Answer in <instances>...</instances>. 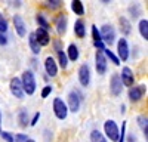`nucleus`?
Listing matches in <instances>:
<instances>
[{
  "mask_svg": "<svg viewBox=\"0 0 148 142\" xmlns=\"http://www.w3.org/2000/svg\"><path fill=\"white\" fill-rule=\"evenodd\" d=\"M21 86H22V90H24V95H33L36 92V87H37V83H36V76L31 70H25L21 76Z\"/></svg>",
  "mask_w": 148,
  "mask_h": 142,
  "instance_id": "f257e3e1",
  "label": "nucleus"
},
{
  "mask_svg": "<svg viewBox=\"0 0 148 142\" xmlns=\"http://www.w3.org/2000/svg\"><path fill=\"white\" fill-rule=\"evenodd\" d=\"M82 101H83V96L77 92V90H71L67 96V108L68 111L71 113H79L80 110V105H82Z\"/></svg>",
  "mask_w": 148,
  "mask_h": 142,
  "instance_id": "f03ea898",
  "label": "nucleus"
},
{
  "mask_svg": "<svg viewBox=\"0 0 148 142\" xmlns=\"http://www.w3.org/2000/svg\"><path fill=\"white\" fill-rule=\"evenodd\" d=\"M119 132H120V129L117 126V123L114 120H107L104 123V136L107 138V141H113V142H117L119 139Z\"/></svg>",
  "mask_w": 148,
  "mask_h": 142,
  "instance_id": "7ed1b4c3",
  "label": "nucleus"
},
{
  "mask_svg": "<svg viewBox=\"0 0 148 142\" xmlns=\"http://www.w3.org/2000/svg\"><path fill=\"white\" fill-rule=\"evenodd\" d=\"M99 34H101V40L104 42V44H113L116 42V30L113 25L110 24H104L99 30Z\"/></svg>",
  "mask_w": 148,
  "mask_h": 142,
  "instance_id": "20e7f679",
  "label": "nucleus"
},
{
  "mask_svg": "<svg viewBox=\"0 0 148 142\" xmlns=\"http://www.w3.org/2000/svg\"><path fill=\"white\" fill-rule=\"evenodd\" d=\"M52 108H53V114L58 120H65L67 115H68V108L65 102L61 99V98H55L53 104H52Z\"/></svg>",
  "mask_w": 148,
  "mask_h": 142,
  "instance_id": "39448f33",
  "label": "nucleus"
},
{
  "mask_svg": "<svg viewBox=\"0 0 148 142\" xmlns=\"http://www.w3.org/2000/svg\"><path fill=\"white\" fill-rule=\"evenodd\" d=\"M145 93H147V86L145 85H138V86L129 87L127 96H129V101L130 102H139L144 98Z\"/></svg>",
  "mask_w": 148,
  "mask_h": 142,
  "instance_id": "423d86ee",
  "label": "nucleus"
},
{
  "mask_svg": "<svg viewBox=\"0 0 148 142\" xmlns=\"http://www.w3.org/2000/svg\"><path fill=\"white\" fill-rule=\"evenodd\" d=\"M129 55H130V49H129L127 40L125 37L119 39V42H117V58L120 59V61L126 62L129 59Z\"/></svg>",
  "mask_w": 148,
  "mask_h": 142,
  "instance_id": "0eeeda50",
  "label": "nucleus"
},
{
  "mask_svg": "<svg viewBox=\"0 0 148 142\" xmlns=\"http://www.w3.org/2000/svg\"><path fill=\"white\" fill-rule=\"evenodd\" d=\"M107 59L104 56L102 51H96L95 53V68H96V73L99 76H104L107 73Z\"/></svg>",
  "mask_w": 148,
  "mask_h": 142,
  "instance_id": "6e6552de",
  "label": "nucleus"
},
{
  "mask_svg": "<svg viewBox=\"0 0 148 142\" xmlns=\"http://www.w3.org/2000/svg\"><path fill=\"white\" fill-rule=\"evenodd\" d=\"M110 92L113 96H120L121 92H123V85H121L119 73H114L110 79Z\"/></svg>",
  "mask_w": 148,
  "mask_h": 142,
  "instance_id": "1a4fd4ad",
  "label": "nucleus"
},
{
  "mask_svg": "<svg viewBox=\"0 0 148 142\" xmlns=\"http://www.w3.org/2000/svg\"><path fill=\"white\" fill-rule=\"evenodd\" d=\"M119 76H120V80H121L123 86H127V87L135 86V76H133V71L129 67H123L121 73Z\"/></svg>",
  "mask_w": 148,
  "mask_h": 142,
  "instance_id": "9d476101",
  "label": "nucleus"
},
{
  "mask_svg": "<svg viewBox=\"0 0 148 142\" xmlns=\"http://www.w3.org/2000/svg\"><path fill=\"white\" fill-rule=\"evenodd\" d=\"M79 81L83 87H88L90 85V68L88 64H82L79 68Z\"/></svg>",
  "mask_w": 148,
  "mask_h": 142,
  "instance_id": "9b49d317",
  "label": "nucleus"
},
{
  "mask_svg": "<svg viewBox=\"0 0 148 142\" xmlns=\"http://www.w3.org/2000/svg\"><path fill=\"white\" fill-rule=\"evenodd\" d=\"M9 89H10V93L14 95L15 98H18V99H22L24 98V90H22V86H21L19 77H14V79L10 80Z\"/></svg>",
  "mask_w": 148,
  "mask_h": 142,
  "instance_id": "f8f14e48",
  "label": "nucleus"
},
{
  "mask_svg": "<svg viewBox=\"0 0 148 142\" xmlns=\"http://www.w3.org/2000/svg\"><path fill=\"white\" fill-rule=\"evenodd\" d=\"M45 71L47 77H56L58 74V64L52 56H46L45 59Z\"/></svg>",
  "mask_w": 148,
  "mask_h": 142,
  "instance_id": "ddd939ff",
  "label": "nucleus"
},
{
  "mask_svg": "<svg viewBox=\"0 0 148 142\" xmlns=\"http://www.w3.org/2000/svg\"><path fill=\"white\" fill-rule=\"evenodd\" d=\"M14 27L19 37H25L27 36V25L21 15H14Z\"/></svg>",
  "mask_w": 148,
  "mask_h": 142,
  "instance_id": "4468645a",
  "label": "nucleus"
},
{
  "mask_svg": "<svg viewBox=\"0 0 148 142\" xmlns=\"http://www.w3.org/2000/svg\"><path fill=\"white\" fill-rule=\"evenodd\" d=\"M34 37L37 40V43H39V46H47L49 43H51V36H49V31L46 30H42V28H37L34 31Z\"/></svg>",
  "mask_w": 148,
  "mask_h": 142,
  "instance_id": "2eb2a0df",
  "label": "nucleus"
},
{
  "mask_svg": "<svg viewBox=\"0 0 148 142\" xmlns=\"http://www.w3.org/2000/svg\"><path fill=\"white\" fill-rule=\"evenodd\" d=\"M55 27L59 36H64L67 33V16L65 15H59L55 19Z\"/></svg>",
  "mask_w": 148,
  "mask_h": 142,
  "instance_id": "dca6fc26",
  "label": "nucleus"
},
{
  "mask_svg": "<svg viewBox=\"0 0 148 142\" xmlns=\"http://www.w3.org/2000/svg\"><path fill=\"white\" fill-rule=\"evenodd\" d=\"M65 55H67V59L68 61H77L79 59V56H80V52H79V47L74 44V43H71L68 47H67V52H65Z\"/></svg>",
  "mask_w": 148,
  "mask_h": 142,
  "instance_id": "f3484780",
  "label": "nucleus"
},
{
  "mask_svg": "<svg viewBox=\"0 0 148 142\" xmlns=\"http://www.w3.org/2000/svg\"><path fill=\"white\" fill-rule=\"evenodd\" d=\"M74 34H76L79 39H83L86 36V24H84L83 19H77L74 22Z\"/></svg>",
  "mask_w": 148,
  "mask_h": 142,
  "instance_id": "a211bd4d",
  "label": "nucleus"
},
{
  "mask_svg": "<svg viewBox=\"0 0 148 142\" xmlns=\"http://www.w3.org/2000/svg\"><path fill=\"white\" fill-rule=\"evenodd\" d=\"M119 22H120V31H121V34L129 36L130 31H132V24H130V21H129L127 18H125V16H121V18L119 19Z\"/></svg>",
  "mask_w": 148,
  "mask_h": 142,
  "instance_id": "6ab92c4d",
  "label": "nucleus"
},
{
  "mask_svg": "<svg viewBox=\"0 0 148 142\" xmlns=\"http://www.w3.org/2000/svg\"><path fill=\"white\" fill-rule=\"evenodd\" d=\"M136 123L141 127L142 133L145 136V141H147V138H148V118H147V115H138L136 117Z\"/></svg>",
  "mask_w": 148,
  "mask_h": 142,
  "instance_id": "aec40b11",
  "label": "nucleus"
},
{
  "mask_svg": "<svg viewBox=\"0 0 148 142\" xmlns=\"http://www.w3.org/2000/svg\"><path fill=\"white\" fill-rule=\"evenodd\" d=\"M28 46H30L33 55H39V53L42 52L39 43H37V40H36V37H34V33H30V34H28Z\"/></svg>",
  "mask_w": 148,
  "mask_h": 142,
  "instance_id": "412c9836",
  "label": "nucleus"
},
{
  "mask_svg": "<svg viewBox=\"0 0 148 142\" xmlns=\"http://www.w3.org/2000/svg\"><path fill=\"white\" fill-rule=\"evenodd\" d=\"M36 22L39 24V28L46 30V31L51 30V24H49V21L46 19V16H45L43 14H37V15H36Z\"/></svg>",
  "mask_w": 148,
  "mask_h": 142,
  "instance_id": "4be33fe9",
  "label": "nucleus"
},
{
  "mask_svg": "<svg viewBox=\"0 0 148 142\" xmlns=\"http://www.w3.org/2000/svg\"><path fill=\"white\" fill-rule=\"evenodd\" d=\"M138 30H139L141 37H142L144 40H148V19H147V18H144V19L139 21Z\"/></svg>",
  "mask_w": 148,
  "mask_h": 142,
  "instance_id": "5701e85b",
  "label": "nucleus"
},
{
  "mask_svg": "<svg viewBox=\"0 0 148 142\" xmlns=\"http://www.w3.org/2000/svg\"><path fill=\"white\" fill-rule=\"evenodd\" d=\"M71 10H73L76 15H79V16L84 15V6H83V2H80V0H73V2H71Z\"/></svg>",
  "mask_w": 148,
  "mask_h": 142,
  "instance_id": "b1692460",
  "label": "nucleus"
},
{
  "mask_svg": "<svg viewBox=\"0 0 148 142\" xmlns=\"http://www.w3.org/2000/svg\"><path fill=\"white\" fill-rule=\"evenodd\" d=\"M18 122L21 127H27L30 126V117H28V111L27 110H21L18 114Z\"/></svg>",
  "mask_w": 148,
  "mask_h": 142,
  "instance_id": "393cba45",
  "label": "nucleus"
},
{
  "mask_svg": "<svg viewBox=\"0 0 148 142\" xmlns=\"http://www.w3.org/2000/svg\"><path fill=\"white\" fill-rule=\"evenodd\" d=\"M90 142H108L107 138L104 136V133L98 129H93L90 132Z\"/></svg>",
  "mask_w": 148,
  "mask_h": 142,
  "instance_id": "a878e982",
  "label": "nucleus"
},
{
  "mask_svg": "<svg viewBox=\"0 0 148 142\" xmlns=\"http://www.w3.org/2000/svg\"><path fill=\"white\" fill-rule=\"evenodd\" d=\"M102 52H104V56H105V59H110V61L113 62L114 65H120V59L117 58V55H116L113 51H110L108 47H105V49H104Z\"/></svg>",
  "mask_w": 148,
  "mask_h": 142,
  "instance_id": "bb28decb",
  "label": "nucleus"
},
{
  "mask_svg": "<svg viewBox=\"0 0 148 142\" xmlns=\"http://www.w3.org/2000/svg\"><path fill=\"white\" fill-rule=\"evenodd\" d=\"M58 62H59V67L62 68V70H65L68 67V59H67V55H65L64 51L62 52H58Z\"/></svg>",
  "mask_w": 148,
  "mask_h": 142,
  "instance_id": "cd10ccee",
  "label": "nucleus"
},
{
  "mask_svg": "<svg viewBox=\"0 0 148 142\" xmlns=\"http://www.w3.org/2000/svg\"><path fill=\"white\" fill-rule=\"evenodd\" d=\"M46 6L51 10H55V9H59L62 6V2L61 0H49V2H46Z\"/></svg>",
  "mask_w": 148,
  "mask_h": 142,
  "instance_id": "c85d7f7f",
  "label": "nucleus"
},
{
  "mask_svg": "<svg viewBox=\"0 0 148 142\" xmlns=\"http://www.w3.org/2000/svg\"><path fill=\"white\" fill-rule=\"evenodd\" d=\"M126 126H127L126 122L121 123V130L119 132V139H117V142H125V139H126Z\"/></svg>",
  "mask_w": 148,
  "mask_h": 142,
  "instance_id": "c756f323",
  "label": "nucleus"
},
{
  "mask_svg": "<svg viewBox=\"0 0 148 142\" xmlns=\"http://www.w3.org/2000/svg\"><path fill=\"white\" fill-rule=\"evenodd\" d=\"M8 31V21H6V18L0 14V33L2 34H5Z\"/></svg>",
  "mask_w": 148,
  "mask_h": 142,
  "instance_id": "7c9ffc66",
  "label": "nucleus"
},
{
  "mask_svg": "<svg viewBox=\"0 0 148 142\" xmlns=\"http://www.w3.org/2000/svg\"><path fill=\"white\" fill-rule=\"evenodd\" d=\"M92 37H93V42H102V40H101L99 30H98L96 25H92Z\"/></svg>",
  "mask_w": 148,
  "mask_h": 142,
  "instance_id": "2f4dec72",
  "label": "nucleus"
},
{
  "mask_svg": "<svg viewBox=\"0 0 148 142\" xmlns=\"http://www.w3.org/2000/svg\"><path fill=\"white\" fill-rule=\"evenodd\" d=\"M52 90H53V87H52L51 85H46V86L42 89V93H40V95H42V98H43V99H45V98H47L49 95L52 93Z\"/></svg>",
  "mask_w": 148,
  "mask_h": 142,
  "instance_id": "473e14b6",
  "label": "nucleus"
},
{
  "mask_svg": "<svg viewBox=\"0 0 148 142\" xmlns=\"http://www.w3.org/2000/svg\"><path fill=\"white\" fill-rule=\"evenodd\" d=\"M0 136H2L6 142H14V135H12L10 132H6V130H2L0 132Z\"/></svg>",
  "mask_w": 148,
  "mask_h": 142,
  "instance_id": "72a5a7b5",
  "label": "nucleus"
},
{
  "mask_svg": "<svg viewBox=\"0 0 148 142\" xmlns=\"http://www.w3.org/2000/svg\"><path fill=\"white\" fill-rule=\"evenodd\" d=\"M129 12L132 14V16H133V18L139 16V6H138V5H133V6H130V8H129Z\"/></svg>",
  "mask_w": 148,
  "mask_h": 142,
  "instance_id": "f704fd0d",
  "label": "nucleus"
},
{
  "mask_svg": "<svg viewBox=\"0 0 148 142\" xmlns=\"http://www.w3.org/2000/svg\"><path fill=\"white\" fill-rule=\"evenodd\" d=\"M27 135H24V133H16L14 136V142H27Z\"/></svg>",
  "mask_w": 148,
  "mask_h": 142,
  "instance_id": "c9c22d12",
  "label": "nucleus"
},
{
  "mask_svg": "<svg viewBox=\"0 0 148 142\" xmlns=\"http://www.w3.org/2000/svg\"><path fill=\"white\" fill-rule=\"evenodd\" d=\"M40 115H42V114H40L39 111H37V113L33 115V118H30V126H36V124H37V122L40 120Z\"/></svg>",
  "mask_w": 148,
  "mask_h": 142,
  "instance_id": "e433bc0d",
  "label": "nucleus"
},
{
  "mask_svg": "<svg viewBox=\"0 0 148 142\" xmlns=\"http://www.w3.org/2000/svg\"><path fill=\"white\" fill-rule=\"evenodd\" d=\"M53 49L56 51V53H58V52H62V42H61L59 39L53 42Z\"/></svg>",
  "mask_w": 148,
  "mask_h": 142,
  "instance_id": "4c0bfd02",
  "label": "nucleus"
},
{
  "mask_svg": "<svg viewBox=\"0 0 148 142\" xmlns=\"http://www.w3.org/2000/svg\"><path fill=\"white\" fill-rule=\"evenodd\" d=\"M93 46L96 47V51H104L105 49V44H104V42H93Z\"/></svg>",
  "mask_w": 148,
  "mask_h": 142,
  "instance_id": "58836bf2",
  "label": "nucleus"
},
{
  "mask_svg": "<svg viewBox=\"0 0 148 142\" xmlns=\"http://www.w3.org/2000/svg\"><path fill=\"white\" fill-rule=\"evenodd\" d=\"M5 44H8V37L0 33V46H5Z\"/></svg>",
  "mask_w": 148,
  "mask_h": 142,
  "instance_id": "ea45409f",
  "label": "nucleus"
},
{
  "mask_svg": "<svg viewBox=\"0 0 148 142\" xmlns=\"http://www.w3.org/2000/svg\"><path fill=\"white\" fill-rule=\"evenodd\" d=\"M125 142H136V138L133 135H127V138L125 139Z\"/></svg>",
  "mask_w": 148,
  "mask_h": 142,
  "instance_id": "a19ab883",
  "label": "nucleus"
},
{
  "mask_svg": "<svg viewBox=\"0 0 148 142\" xmlns=\"http://www.w3.org/2000/svg\"><path fill=\"white\" fill-rule=\"evenodd\" d=\"M10 3H12V6H16V8H19L22 2H10Z\"/></svg>",
  "mask_w": 148,
  "mask_h": 142,
  "instance_id": "79ce46f5",
  "label": "nucleus"
},
{
  "mask_svg": "<svg viewBox=\"0 0 148 142\" xmlns=\"http://www.w3.org/2000/svg\"><path fill=\"white\" fill-rule=\"evenodd\" d=\"M27 142H36L34 139H27Z\"/></svg>",
  "mask_w": 148,
  "mask_h": 142,
  "instance_id": "37998d69",
  "label": "nucleus"
},
{
  "mask_svg": "<svg viewBox=\"0 0 148 142\" xmlns=\"http://www.w3.org/2000/svg\"><path fill=\"white\" fill-rule=\"evenodd\" d=\"M0 123H2V111H0Z\"/></svg>",
  "mask_w": 148,
  "mask_h": 142,
  "instance_id": "c03bdc74",
  "label": "nucleus"
},
{
  "mask_svg": "<svg viewBox=\"0 0 148 142\" xmlns=\"http://www.w3.org/2000/svg\"><path fill=\"white\" fill-rule=\"evenodd\" d=\"M0 132H2V130H0Z\"/></svg>",
  "mask_w": 148,
  "mask_h": 142,
  "instance_id": "a18cd8bd",
  "label": "nucleus"
}]
</instances>
